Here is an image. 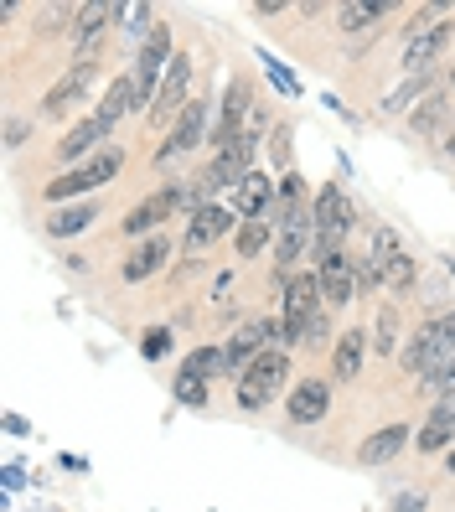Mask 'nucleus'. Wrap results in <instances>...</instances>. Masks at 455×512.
Instances as JSON below:
<instances>
[{
    "mask_svg": "<svg viewBox=\"0 0 455 512\" xmlns=\"http://www.w3.org/2000/svg\"><path fill=\"white\" fill-rule=\"evenodd\" d=\"M166 254H171V244H166V238L156 233V238H145V244L125 259V280L130 285H140V280H150V275H156V269L166 264Z\"/></svg>",
    "mask_w": 455,
    "mask_h": 512,
    "instance_id": "nucleus-22",
    "label": "nucleus"
},
{
    "mask_svg": "<svg viewBox=\"0 0 455 512\" xmlns=\"http://www.w3.org/2000/svg\"><path fill=\"white\" fill-rule=\"evenodd\" d=\"M357 285H362V290H378V285H383V269H378L373 259H362V264H357Z\"/></svg>",
    "mask_w": 455,
    "mask_h": 512,
    "instance_id": "nucleus-33",
    "label": "nucleus"
},
{
    "mask_svg": "<svg viewBox=\"0 0 455 512\" xmlns=\"http://www.w3.org/2000/svg\"><path fill=\"white\" fill-rule=\"evenodd\" d=\"M435 16H450V6H424L414 21H409V37H404V68L424 73L435 57L450 47V21H435Z\"/></svg>",
    "mask_w": 455,
    "mask_h": 512,
    "instance_id": "nucleus-4",
    "label": "nucleus"
},
{
    "mask_svg": "<svg viewBox=\"0 0 455 512\" xmlns=\"http://www.w3.org/2000/svg\"><path fill=\"white\" fill-rule=\"evenodd\" d=\"M445 150H450V156H455V130H450V135H445Z\"/></svg>",
    "mask_w": 455,
    "mask_h": 512,
    "instance_id": "nucleus-38",
    "label": "nucleus"
},
{
    "mask_svg": "<svg viewBox=\"0 0 455 512\" xmlns=\"http://www.w3.org/2000/svg\"><path fill=\"white\" fill-rule=\"evenodd\" d=\"M352 285H357V264L347 254H331L321 264V295H326V306L331 311H342L347 300H352Z\"/></svg>",
    "mask_w": 455,
    "mask_h": 512,
    "instance_id": "nucleus-15",
    "label": "nucleus"
},
{
    "mask_svg": "<svg viewBox=\"0 0 455 512\" xmlns=\"http://www.w3.org/2000/svg\"><path fill=\"white\" fill-rule=\"evenodd\" d=\"M450 357H455V311L424 321L414 337H409V347L399 352V363L409 373H435L440 363H450Z\"/></svg>",
    "mask_w": 455,
    "mask_h": 512,
    "instance_id": "nucleus-1",
    "label": "nucleus"
},
{
    "mask_svg": "<svg viewBox=\"0 0 455 512\" xmlns=\"http://www.w3.org/2000/svg\"><path fill=\"white\" fill-rule=\"evenodd\" d=\"M135 104H140V94H135V78H114V83H109V94H104V104H99V119L114 130L119 119H125V114L135 109Z\"/></svg>",
    "mask_w": 455,
    "mask_h": 512,
    "instance_id": "nucleus-23",
    "label": "nucleus"
},
{
    "mask_svg": "<svg viewBox=\"0 0 455 512\" xmlns=\"http://www.w3.org/2000/svg\"><path fill=\"white\" fill-rule=\"evenodd\" d=\"M207 135V99H192L187 109H181V119L171 125V140L156 150V161H176V156H192V150L202 145Z\"/></svg>",
    "mask_w": 455,
    "mask_h": 512,
    "instance_id": "nucleus-12",
    "label": "nucleus"
},
{
    "mask_svg": "<svg viewBox=\"0 0 455 512\" xmlns=\"http://www.w3.org/2000/svg\"><path fill=\"white\" fill-rule=\"evenodd\" d=\"M94 73H99V57H78V63L57 78L47 94H42V114H68L73 109V99H83L88 94V83H94Z\"/></svg>",
    "mask_w": 455,
    "mask_h": 512,
    "instance_id": "nucleus-11",
    "label": "nucleus"
},
{
    "mask_svg": "<svg viewBox=\"0 0 455 512\" xmlns=\"http://www.w3.org/2000/svg\"><path fill=\"white\" fill-rule=\"evenodd\" d=\"M187 83H192V57L176 52V63L166 68L161 88H156V104H150V125H166V119H181V109H187Z\"/></svg>",
    "mask_w": 455,
    "mask_h": 512,
    "instance_id": "nucleus-8",
    "label": "nucleus"
},
{
    "mask_svg": "<svg viewBox=\"0 0 455 512\" xmlns=\"http://www.w3.org/2000/svg\"><path fill=\"white\" fill-rule=\"evenodd\" d=\"M244 114H249V83H233V88H228V104H223V119H218V130H212V145H218V156L238 145Z\"/></svg>",
    "mask_w": 455,
    "mask_h": 512,
    "instance_id": "nucleus-17",
    "label": "nucleus"
},
{
    "mask_svg": "<svg viewBox=\"0 0 455 512\" xmlns=\"http://www.w3.org/2000/svg\"><path fill=\"white\" fill-rule=\"evenodd\" d=\"M440 109H445V99H440V94H435V99H424V109H419V114L409 119V130H419V135H424V130H435Z\"/></svg>",
    "mask_w": 455,
    "mask_h": 512,
    "instance_id": "nucleus-32",
    "label": "nucleus"
},
{
    "mask_svg": "<svg viewBox=\"0 0 455 512\" xmlns=\"http://www.w3.org/2000/svg\"><path fill=\"white\" fill-rule=\"evenodd\" d=\"M269 347H275V321H244V326H238L233 337H228L223 363H228V373L244 378V373H249V363H254L259 352H269Z\"/></svg>",
    "mask_w": 455,
    "mask_h": 512,
    "instance_id": "nucleus-9",
    "label": "nucleus"
},
{
    "mask_svg": "<svg viewBox=\"0 0 455 512\" xmlns=\"http://www.w3.org/2000/svg\"><path fill=\"white\" fill-rule=\"evenodd\" d=\"M450 88H455V73H450Z\"/></svg>",
    "mask_w": 455,
    "mask_h": 512,
    "instance_id": "nucleus-41",
    "label": "nucleus"
},
{
    "mask_svg": "<svg viewBox=\"0 0 455 512\" xmlns=\"http://www.w3.org/2000/svg\"><path fill=\"white\" fill-rule=\"evenodd\" d=\"M94 218H99V202H78V207L52 213V218H47V233H52V238H73V233H83V228H94Z\"/></svg>",
    "mask_w": 455,
    "mask_h": 512,
    "instance_id": "nucleus-25",
    "label": "nucleus"
},
{
    "mask_svg": "<svg viewBox=\"0 0 455 512\" xmlns=\"http://www.w3.org/2000/svg\"><path fill=\"white\" fill-rule=\"evenodd\" d=\"M269 145H275V161H285V150H290V130H275V140H269Z\"/></svg>",
    "mask_w": 455,
    "mask_h": 512,
    "instance_id": "nucleus-36",
    "label": "nucleus"
},
{
    "mask_svg": "<svg viewBox=\"0 0 455 512\" xmlns=\"http://www.w3.org/2000/svg\"><path fill=\"white\" fill-rule=\"evenodd\" d=\"M140 352L150 357V363H161V357L171 352V331H166V326H156V331H145V342H140Z\"/></svg>",
    "mask_w": 455,
    "mask_h": 512,
    "instance_id": "nucleus-31",
    "label": "nucleus"
},
{
    "mask_svg": "<svg viewBox=\"0 0 455 512\" xmlns=\"http://www.w3.org/2000/svg\"><path fill=\"white\" fill-rule=\"evenodd\" d=\"M176 57H171V26L161 21L156 32L145 37V47H140V63H135V94H140V104H156V88H161V68H171Z\"/></svg>",
    "mask_w": 455,
    "mask_h": 512,
    "instance_id": "nucleus-5",
    "label": "nucleus"
},
{
    "mask_svg": "<svg viewBox=\"0 0 455 512\" xmlns=\"http://www.w3.org/2000/svg\"><path fill=\"white\" fill-rule=\"evenodd\" d=\"M269 202V182H264V176L259 171H249L244 176V182H238L233 187V213H244L249 223H254V213H259V207Z\"/></svg>",
    "mask_w": 455,
    "mask_h": 512,
    "instance_id": "nucleus-27",
    "label": "nucleus"
},
{
    "mask_svg": "<svg viewBox=\"0 0 455 512\" xmlns=\"http://www.w3.org/2000/svg\"><path fill=\"white\" fill-rule=\"evenodd\" d=\"M254 11H259V16H280V11H285V0H259Z\"/></svg>",
    "mask_w": 455,
    "mask_h": 512,
    "instance_id": "nucleus-37",
    "label": "nucleus"
},
{
    "mask_svg": "<svg viewBox=\"0 0 455 512\" xmlns=\"http://www.w3.org/2000/svg\"><path fill=\"white\" fill-rule=\"evenodd\" d=\"M99 140H109V125H104V119L99 114H88V119H78V125L63 135V145H57V161H88V150H94Z\"/></svg>",
    "mask_w": 455,
    "mask_h": 512,
    "instance_id": "nucleus-18",
    "label": "nucleus"
},
{
    "mask_svg": "<svg viewBox=\"0 0 455 512\" xmlns=\"http://www.w3.org/2000/svg\"><path fill=\"white\" fill-rule=\"evenodd\" d=\"M316 233V218H306V213H295V218H285V228L275 233V264H280V285L290 280L285 269L300 259V249H306V238Z\"/></svg>",
    "mask_w": 455,
    "mask_h": 512,
    "instance_id": "nucleus-16",
    "label": "nucleus"
},
{
    "mask_svg": "<svg viewBox=\"0 0 455 512\" xmlns=\"http://www.w3.org/2000/svg\"><path fill=\"white\" fill-rule=\"evenodd\" d=\"M424 507V497L419 492H404V497H393V512H419Z\"/></svg>",
    "mask_w": 455,
    "mask_h": 512,
    "instance_id": "nucleus-35",
    "label": "nucleus"
},
{
    "mask_svg": "<svg viewBox=\"0 0 455 512\" xmlns=\"http://www.w3.org/2000/svg\"><path fill=\"white\" fill-rule=\"evenodd\" d=\"M264 244H269V228H264V223H244V228L233 233V249L244 254V259H249V254H259Z\"/></svg>",
    "mask_w": 455,
    "mask_h": 512,
    "instance_id": "nucleus-30",
    "label": "nucleus"
},
{
    "mask_svg": "<svg viewBox=\"0 0 455 512\" xmlns=\"http://www.w3.org/2000/svg\"><path fill=\"white\" fill-rule=\"evenodd\" d=\"M145 26H150V6H130V11H125V32H135V37H140Z\"/></svg>",
    "mask_w": 455,
    "mask_h": 512,
    "instance_id": "nucleus-34",
    "label": "nucleus"
},
{
    "mask_svg": "<svg viewBox=\"0 0 455 512\" xmlns=\"http://www.w3.org/2000/svg\"><path fill=\"white\" fill-rule=\"evenodd\" d=\"M362 357H368V331H342V342H337V357H331V363H337V378H357L362 373Z\"/></svg>",
    "mask_w": 455,
    "mask_h": 512,
    "instance_id": "nucleus-24",
    "label": "nucleus"
},
{
    "mask_svg": "<svg viewBox=\"0 0 455 512\" xmlns=\"http://www.w3.org/2000/svg\"><path fill=\"white\" fill-rule=\"evenodd\" d=\"M285 378H290V352L285 347H269V352H259L254 357V363H249V373L244 378H238V409H264L269 399H275L280 394V388H285Z\"/></svg>",
    "mask_w": 455,
    "mask_h": 512,
    "instance_id": "nucleus-2",
    "label": "nucleus"
},
{
    "mask_svg": "<svg viewBox=\"0 0 455 512\" xmlns=\"http://www.w3.org/2000/svg\"><path fill=\"white\" fill-rule=\"evenodd\" d=\"M445 466H450V471H455V450H450V456H445Z\"/></svg>",
    "mask_w": 455,
    "mask_h": 512,
    "instance_id": "nucleus-40",
    "label": "nucleus"
},
{
    "mask_svg": "<svg viewBox=\"0 0 455 512\" xmlns=\"http://www.w3.org/2000/svg\"><path fill=\"white\" fill-rule=\"evenodd\" d=\"M373 347H378V352H399V311H393V306H383V311H378Z\"/></svg>",
    "mask_w": 455,
    "mask_h": 512,
    "instance_id": "nucleus-29",
    "label": "nucleus"
},
{
    "mask_svg": "<svg viewBox=\"0 0 455 512\" xmlns=\"http://www.w3.org/2000/svg\"><path fill=\"white\" fill-rule=\"evenodd\" d=\"M130 6H114V0H99V6H78L73 16V37L83 42V57H94L99 52V37H104V26L109 21H125Z\"/></svg>",
    "mask_w": 455,
    "mask_h": 512,
    "instance_id": "nucleus-13",
    "label": "nucleus"
},
{
    "mask_svg": "<svg viewBox=\"0 0 455 512\" xmlns=\"http://www.w3.org/2000/svg\"><path fill=\"white\" fill-rule=\"evenodd\" d=\"M233 228V213L228 207H212V202H202L197 213H192V233H187V249L197 254V249H207L212 238H223Z\"/></svg>",
    "mask_w": 455,
    "mask_h": 512,
    "instance_id": "nucleus-20",
    "label": "nucleus"
},
{
    "mask_svg": "<svg viewBox=\"0 0 455 512\" xmlns=\"http://www.w3.org/2000/svg\"><path fill=\"white\" fill-rule=\"evenodd\" d=\"M109 176H119V156H114V150H104V156H88L83 166L63 171L52 187H42V197H47V202H68V197H78V192H88V187H104Z\"/></svg>",
    "mask_w": 455,
    "mask_h": 512,
    "instance_id": "nucleus-6",
    "label": "nucleus"
},
{
    "mask_svg": "<svg viewBox=\"0 0 455 512\" xmlns=\"http://www.w3.org/2000/svg\"><path fill=\"white\" fill-rule=\"evenodd\" d=\"M176 399L187 404V409H202V404H207V373H197V368L181 363V373H176Z\"/></svg>",
    "mask_w": 455,
    "mask_h": 512,
    "instance_id": "nucleus-28",
    "label": "nucleus"
},
{
    "mask_svg": "<svg viewBox=\"0 0 455 512\" xmlns=\"http://www.w3.org/2000/svg\"><path fill=\"white\" fill-rule=\"evenodd\" d=\"M450 440H455V414L445 404H435L430 419H424V430L414 435V445L424 450V456H440V450H450Z\"/></svg>",
    "mask_w": 455,
    "mask_h": 512,
    "instance_id": "nucleus-21",
    "label": "nucleus"
},
{
    "mask_svg": "<svg viewBox=\"0 0 455 512\" xmlns=\"http://www.w3.org/2000/svg\"><path fill=\"white\" fill-rule=\"evenodd\" d=\"M373 264L383 269V285H393V290L414 285V254L399 244L393 228H373Z\"/></svg>",
    "mask_w": 455,
    "mask_h": 512,
    "instance_id": "nucleus-10",
    "label": "nucleus"
},
{
    "mask_svg": "<svg viewBox=\"0 0 455 512\" xmlns=\"http://www.w3.org/2000/svg\"><path fill=\"white\" fill-rule=\"evenodd\" d=\"M326 409H331V388L321 378L295 383V394L285 399V414L295 419V425H316V419H326Z\"/></svg>",
    "mask_w": 455,
    "mask_h": 512,
    "instance_id": "nucleus-14",
    "label": "nucleus"
},
{
    "mask_svg": "<svg viewBox=\"0 0 455 512\" xmlns=\"http://www.w3.org/2000/svg\"><path fill=\"white\" fill-rule=\"evenodd\" d=\"M316 264H326L331 254H342V238L352 233V223H357V213H352V197L342 192V187H321V197H316Z\"/></svg>",
    "mask_w": 455,
    "mask_h": 512,
    "instance_id": "nucleus-3",
    "label": "nucleus"
},
{
    "mask_svg": "<svg viewBox=\"0 0 455 512\" xmlns=\"http://www.w3.org/2000/svg\"><path fill=\"white\" fill-rule=\"evenodd\" d=\"M440 404H445V409H450V414H455V394H445V399H440Z\"/></svg>",
    "mask_w": 455,
    "mask_h": 512,
    "instance_id": "nucleus-39",
    "label": "nucleus"
},
{
    "mask_svg": "<svg viewBox=\"0 0 455 512\" xmlns=\"http://www.w3.org/2000/svg\"><path fill=\"white\" fill-rule=\"evenodd\" d=\"M388 11H399V6H393V0H347V6H342V32H362V26H373L378 16H388Z\"/></svg>",
    "mask_w": 455,
    "mask_h": 512,
    "instance_id": "nucleus-26",
    "label": "nucleus"
},
{
    "mask_svg": "<svg viewBox=\"0 0 455 512\" xmlns=\"http://www.w3.org/2000/svg\"><path fill=\"white\" fill-rule=\"evenodd\" d=\"M181 202H187V192H181V187H166V192H150L145 202H135L130 207V213H125V223H119V233H125V238H140V244H145V238H156V228L176 213V207Z\"/></svg>",
    "mask_w": 455,
    "mask_h": 512,
    "instance_id": "nucleus-7",
    "label": "nucleus"
},
{
    "mask_svg": "<svg viewBox=\"0 0 455 512\" xmlns=\"http://www.w3.org/2000/svg\"><path fill=\"white\" fill-rule=\"evenodd\" d=\"M409 435H414L409 425H383V430H373L368 440L357 445V461H362V466H383V461H393V456L409 445Z\"/></svg>",
    "mask_w": 455,
    "mask_h": 512,
    "instance_id": "nucleus-19",
    "label": "nucleus"
}]
</instances>
